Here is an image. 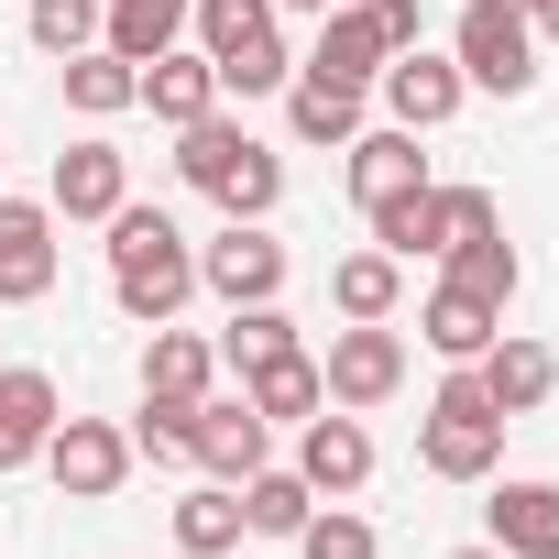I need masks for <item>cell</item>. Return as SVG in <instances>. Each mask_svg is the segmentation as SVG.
Wrapping results in <instances>:
<instances>
[{
	"mask_svg": "<svg viewBox=\"0 0 559 559\" xmlns=\"http://www.w3.org/2000/svg\"><path fill=\"white\" fill-rule=\"evenodd\" d=\"M99 230H110V297H121V319L165 330V319L198 297V241H187L165 209H132V198H121Z\"/></svg>",
	"mask_w": 559,
	"mask_h": 559,
	"instance_id": "obj_1",
	"label": "cell"
},
{
	"mask_svg": "<svg viewBox=\"0 0 559 559\" xmlns=\"http://www.w3.org/2000/svg\"><path fill=\"white\" fill-rule=\"evenodd\" d=\"M176 176H187L198 198H219V219H274V198H286V154L252 143V132L219 121V110L176 132Z\"/></svg>",
	"mask_w": 559,
	"mask_h": 559,
	"instance_id": "obj_2",
	"label": "cell"
},
{
	"mask_svg": "<svg viewBox=\"0 0 559 559\" xmlns=\"http://www.w3.org/2000/svg\"><path fill=\"white\" fill-rule=\"evenodd\" d=\"M187 34L219 67V99H263V88L297 78L286 34H274V0H187Z\"/></svg>",
	"mask_w": 559,
	"mask_h": 559,
	"instance_id": "obj_3",
	"label": "cell"
},
{
	"mask_svg": "<svg viewBox=\"0 0 559 559\" xmlns=\"http://www.w3.org/2000/svg\"><path fill=\"white\" fill-rule=\"evenodd\" d=\"M417 461H428L439 483H493V461H504V417H493V395H483L472 362H450V384L428 395V417H417Z\"/></svg>",
	"mask_w": 559,
	"mask_h": 559,
	"instance_id": "obj_4",
	"label": "cell"
},
{
	"mask_svg": "<svg viewBox=\"0 0 559 559\" xmlns=\"http://www.w3.org/2000/svg\"><path fill=\"white\" fill-rule=\"evenodd\" d=\"M450 67L493 99H526L537 88V23L515 12V0H461V23H450Z\"/></svg>",
	"mask_w": 559,
	"mask_h": 559,
	"instance_id": "obj_5",
	"label": "cell"
},
{
	"mask_svg": "<svg viewBox=\"0 0 559 559\" xmlns=\"http://www.w3.org/2000/svg\"><path fill=\"white\" fill-rule=\"evenodd\" d=\"M319 384H330V406H384L395 384H406V341H395V319H352V330H330V352H319Z\"/></svg>",
	"mask_w": 559,
	"mask_h": 559,
	"instance_id": "obj_6",
	"label": "cell"
},
{
	"mask_svg": "<svg viewBox=\"0 0 559 559\" xmlns=\"http://www.w3.org/2000/svg\"><path fill=\"white\" fill-rule=\"evenodd\" d=\"M198 286L219 308H263V297H286V241H274L263 219H230L219 241H198Z\"/></svg>",
	"mask_w": 559,
	"mask_h": 559,
	"instance_id": "obj_7",
	"label": "cell"
},
{
	"mask_svg": "<svg viewBox=\"0 0 559 559\" xmlns=\"http://www.w3.org/2000/svg\"><path fill=\"white\" fill-rule=\"evenodd\" d=\"M67 219L45 209V198H0V308H34V297H56V263H67V241H56Z\"/></svg>",
	"mask_w": 559,
	"mask_h": 559,
	"instance_id": "obj_8",
	"label": "cell"
},
{
	"mask_svg": "<svg viewBox=\"0 0 559 559\" xmlns=\"http://www.w3.org/2000/svg\"><path fill=\"white\" fill-rule=\"evenodd\" d=\"M373 99H384V121L395 132H439L461 99H472V78L439 56V45H406V56H384V78H373Z\"/></svg>",
	"mask_w": 559,
	"mask_h": 559,
	"instance_id": "obj_9",
	"label": "cell"
},
{
	"mask_svg": "<svg viewBox=\"0 0 559 559\" xmlns=\"http://www.w3.org/2000/svg\"><path fill=\"white\" fill-rule=\"evenodd\" d=\"M297 483H308L319 504H352V493L373 483V428H362L352 406H319V417L297 428Z\"/></svg>",
	"mask_w": 559,
	"mask_h": 559,
	"instance_id": "obj_10",
	"label": "cell"
},
{
	"mask_svg": "<svg viewBox=\"0 0 559 559\" xmlns=\"http://www.w3.org/2000/svg\"><path fill=\"white\" fill-rule=\"evenodd\" d=\"M45 472H56L78 504H110V493L132 483V428H110V417H56V439H45Z\"/></svg>",
	"mask_w": 559,
	"mask_h": 559,
	"instance_id": "obj_11",
	"label": "cell"
},
{
	"mask_svg": "<svg viewBox=\"0 0 559 559\" xmlns=\"http://www.w3.org/2000/svg\"><path fill=\"white\" fill-rule=\"evenodd\" d=\"M187 461L209 483H252L274 461V428L252 417V395H198V428H187Z\"/></svg>",
	"mask_w": 559,
	"mask_h": 559,
	"instance_id": "obj_12",
	"label": "cell"
},
{
	"mask_svg": "<svg viewBox=\"0 0 559 559\" xmlns=\"http://www.w3.org/2000/svg\"><path fill=\"white\" fill-rule=\"evenodd\" d=\"M121 198H132V154L121 143H67L56 176H45V209L56 219H110Z\"/></svg>",
	"mask_w": 559,
	"mask_h": 559,
	"instance_id": "obj_13",
	"label": "cell"
},
{
	"mask_svg": "<svg viewBox=\"0 0 559 559\" xmlns=\"http://www.w3.org/2000/svg\"><path fill=\"white\" fill-rule=\"evenodd\" d=\"M472 373H483V395H493V417H504V428H515V417H537V406L559 395V352H548V341H515V330H493Z\"/></svg>",
	"mask_w": 559,
	"mask_h": 559,
	"instance_id": "obj_14",
	"label": "cell"
},
{
	"mask_svg": "<svg viewBox=\"0 0 559 559\" xmlns=\"http://www.w3.org/2000/svg\"><path fill=\"white\" fill-rule=\"evenodd\" d=\"M384 23H373V0H341V12H319V45H308V67L297 78H341V88H373L384 78Z\"/></svg>",
	"mask_w": 559,
	"mask_h": 559,
	"instance_id": "obj_15",
	"label": "cell"
},
{
	"mask_svg": "<svg viewBox=\"0 0 559 559\" xmlns=\"http://www.w3.org/2000/svg\"><path fill=\"white\" fill-rule=\"evenodd\" d=\"M341 154H352V198H362V219L428 187V154H417V132H395V121H384V132H352Z\"/></svg>",
	"mask_w": 559,
	"mask_h": 559,
	"instance_id": "obj_16",
	"label": "cell"
},
{
	"mask_svg": "<svg viewBox=\"0 0 559 559\" xmlns=\"http://www.w3.org/2000/svg\"><path fill=\"white\" fill-rule=\"evenodd\" d=\"M56 373H34V362H0V472H23V461H45V439H56Z\"/></svg>",
	"mask_w": 559,
	"mask_h": 559,
	"instance_id": "obj_17",
	"label": "cell"
},
{
	"mask_svg": "<svg viewBox=\"0 0 559 559\" xmlns=\"http://www.w3.org/2000/svg\"><path fill=\"white\" fill-rule=\"evenodd\" d=\"M483 537H493L504 559H559V483H493Z\"/></svg>",
	"mask_w": 559,
	"mask_h": 559,
	"instance_id": "obj_18",
	"label": "cell"
},
{
	"mask_svg": "<svg viewBox=\"0 0 559 559\" xmlns=\"http://www.w3.org/2000/svg\"><path fill=\"white\" fill-rule=\"evenodd\" d=\"M504 330V308L493 297H472V286H450V274H439V286H428V308H417V341L439 352V362H483V341Z\"/></svg>",
	"mask_w": 559,
	"mask_h": 559,
	"instance_id": "obj_19",
	"label": "cell"
},
{
	"mask_svg": "<svg viewBox=\"0 0 559 559\" xmlns=\"http://www.w3.org/2000/svg\"><path fill=\"white\" fill-rule=\"evenodd\" d=\"M99 45H110L121 67L176 56V45H187V0H99Z\"/></svg>",
	"mask_w": 559,
	"mask_h": 559,
	"instance_id": "obj_20",
	"label": "cell"
},
{
	"mask_svg": "<svg viewBox=\"0 0 559 559\" xmlns=\"http://www.w3.org/2000/svg\"><path fill=\"white\" fill-rule=\"evenodd\" d=\"M241 395H252V417H263V428H308V417L330 406V384H319V352L252 362V373H241Z\"/></svg>",
	"mask_w": 559,
	"mask_h": 559,
	"instance_id": "obj_21",
	"label": "cell"
},
{
	"mask_svg": "<svg viewBox=\"0 0 559 559\" xmlns=\"http://www.w3.org/2000/svg\"><path fill=\"white\" fill-rule=\"evenodd\" d=\"M143 110H154L165 132L209 121V110H219V67H209V56H187V45H176V56H154V67H143Z\"/></svg>",
	"mask_w": 559,
	"mask_h": 559,
	"instance_id": "obj_22",
	"label": "cell"
},
{
	"mask_svg": "<svg viewBox=\"0 0 559 559\" xmlns=\"http://www.w3.org/2000/svg\"><path fill=\"white\" fill-rule=\"evenodd\" d=\"M56 78H67V110H78V121H121V110H143V67H121L110 45L67 56Z\"/></svg>",
	"mask_w": 559,
	"mask_h": 559,
	"instance_id": "obj_23",
	"label": "cell"
},
{
	"mask_svg": "<svg viewBox=\"0 0 559 559\" xmlns=\"http://www.w3.org/2000/svg\"><path fill=\"white\" fill-rule=\"evenodd\" d=\"M362 99H373V88H341V78H286V132H297V143H352V132H362Z\"/></svg>",
	"mask_w": 559,
	"mask_h": 559,
	"instance_id": "obj_24",
	"label": "cell"
},
{
	"mask_svg": "<svg viewBox=\"0 0 559 559\" xmlns=\"http://www.w3.org/2000/svg\"><path fill=\"white\" fill-rule=\"evenodd\" d=\"M209 384H219V341H198V330H176V319H165V330H154V352H143V395H187V406H198Z\"/></svg>",
	"mask_w": 559,
	"mask_h": 559,
	"instance_id": "obj_25",
	"label": "cell"
},
{
	"mask_svg": "<svg viewBox=\"0 0 559 559\" xmlns=\"http://www.w3.org/2000/svg\"><path fill=\"white\" fill-rule=\"evenodd\" d=\"M395 297H406V263H395L384 241L330 263V308H341V319H395Z\"/></svg>",
	"mask_w": 559,
	"mask_h": 559,
	"instance_id": "obj_26",
	"label": "cell"
},
{
	"mask_svg": "<svg viewBox=\"0 0 559 559\" xmlns=\"http://www.w3.org/2000/svg\"><path fill=\"white\" fill-rule=\"evenodd\" d=\"M176 548H187V559H230V548H241V483H198V493L176 504Z\"/></svg>",
	"mask_w": 559,
	"mask_h": 559,
	"instance_id": "obj_27",
	"label": "cell"
},
{
	"mask_svg": "<svg viewBox=\"0 0 559 559\" xmlns=\"http://www.w3.org/2000/svg\"><path fill=\"white\" fill-rule=\"evenodd\" d=\"M308 515H319V493H308L297 472H274V461H263V472L241 483V537H297Z\"/></svg>",
	"mask_w": 559,
	"mask_h": 559,
	"instance_id": "obj_28",
	"label": "cell"
},
{
	"mask_svg": "<svg viewBox=\"0 0 559 559\" xmlns=\"http://www.w3.org/2000/svg\"><path fill=\"white\" fill-rule=\"evenodd\" d=\"M439 274H450V286H472V297H493V308H504V297L526 286V263H515V241H504V219H493V230H472V241H461V252H450Z\"/></svg>",
	"mask_w": 559,
	"mask_h": 559,
	"instance_id": "obj_29",
	"label": "cell"
},
{
	"mask_svg": "<svg viewBox=\"0 0 559 559\" xmlns=\"http://www.w3.org/2000/svg\"><path fill=\"white\" fill-rule=\"evenodd\" d=\"M286 352H308V341H297V319L274 308V297H263V308H230V330H219V362H230V373H252V362H286Z\"/></svg>",
	"mask_w": 559,
	"mask_h": 559,
	"instance_id": "obj_30",
	"label": "cell"
},
{
	"mask_svg": "<svg viewBox=\"0 0 559 559\" xmlns=\"http://www.w3.org/2000/svg\"><path fill=\"white\" fill-rule=\"evenodd\" d=\"M297 559H384V537H373V515H352V504H319L297 537H286Z\"/></svg>",
	"mask_w": 559,
	"mask_h": 559,
	"instance_id": "obj_31",
	"label": "cell"
},
{
	"mask_svg": "<svg viewBox=\"0 0 559 559\" xmlns=\"http://www.w3.org/2000/svg\"><path fill=\"white\" fill-rule=\"evenodd\" d=\"M23 34L67 67V56H88V45H99V0H23Z\"/></svg>",
	"mask_w": 559,
	"mask_h": 559,
	"instance_id": "obj_32",
	"label": "cell"
},
{
	"mask_svg": "<svg viewBox=\"0 0 559 559\" xmlns=\"http://www.w3.org/2000/svg\"><path fill=\"white\" fill-rule=\"evenodd\" d=\"M187 428H198L187 395H143V417H132V461H187Z\"/></svg>",
	"mask_w": 559,
	"mask_h": 559,
	"instance_id": "obj_33",
	"label": "cell"
},
{
	"mask_svg": "<svg viewBox=\"0 0 559 559\" xmlns=\"http://www.w3.org/2000/svg\"><path fill=\"white\" fill-rule=\"evenodd\" d=\"M373 23H384V45H395V56H406V45H428V34H417V0H373Z\"/></svg>",
	"mask_w": 559,
	"mask_h": 559,
	"instance_id": "obj_34",
	"label": "cell"
},
{
	"mask_svg": "<svg viewBox=\"0 0 559 559\" xmlns=\"http://www.w3.org/2000/svg\"><path fill=\"white\" fill-rule=\"evenodd\" d=\"M515 12H526V23H537V34L559 45V0H515Z\"/></svg>",
	"mask_w": 559,
	"mask_h": 559,
	"instance_id": "obj_35",
	"label": "cell"
},
{
	"mask_svg": "<svg viewBox=\"0 0 559 559\" xmlns=\"http://www.w3.org/2000/svg\"><path fill=\"white\" fill-rule=\"evenodd\" d=\"M274 12H341V0H274Z\"/></svg>",
	"mask_w": 559,
	"mask_h": 559,
	"instance_id": "obj_36",
	"label": "cell"
},
{
	"mask_svg": "<svg viewBox=\"0 0 559 559\" xmlns=\"http://www.w3.org/2000/svg\"><path fill=\"white\" fill-rule=\"evenodd\" d=\"M450 559H504V548H493V537H483V548H450Z\"/></svg>",
	"mask_w": 559,
	"mask_h": 559,
	"instance_id": "obj_37",
	"label": "cell"
}]
</instances>
